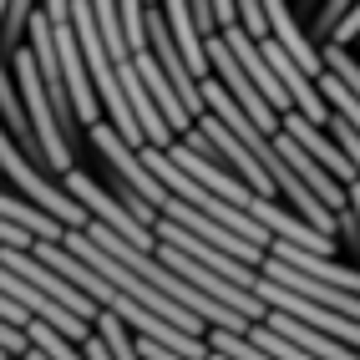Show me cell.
I'll return each instance as SVG.
<instances>
[{"label":"cell","instance_id":"obj_10","mask_svg":"<svg viewBox=\"0 0 360 360\" xmlns=\"http://www.w3.org/2000/svg\"><path fill=\"white\" fill-rule=\"evenodd\" d=\"M330 41H345V46H350V41H360V0L340 15V26H335V36H330Z\"/></svg>","mask_w":360,"mask_h":360},{"label":"cell","instance_id":"obj_6","mask_svg":"<svg viewBox=\"0 0 360 360\" xmlns=\"http://www.w3.org/2000/svg\"><path fill=\"white\" fill-rule=\"evenodd\" d=\"M26 340H31V350L26 355H51V360H71V355H82V345L71 340L66 330H56L51 320H26Z\"/></svg>","mask_w":360,"mask_h":360},{"label":"cell","instance_id":"obj_4","mask_svg":"<svg viewBox=\"0 0 360 360\" xmlns=\"http://www.w3.org/2000/svg\"><path fill=\"white\" fill-rule=\"evenodd\" d=\"M264 320H269L279 335H290V340L309 355V360H350V355H360L355 345H345V340H335V335H325L320 325H309V320H300V315H290V309H279V304H269V315H264Z\"/></svg>","mask_w":360,"mask_h":360},{"label":"cell","instance_id":"obj_8","mask_svg":"<svg viewBox=\"0 0 360 360\" xmlns=\"http://www.w3.org/2000/svg\"><path fill=\"white\" fill-rule=\"evenodd\" d=\"M320 51H325V66H330L335 77H340V82L355 91V97H360V61L350 56V46H345V41H325Z\"/></svg>","mask_w":360,"mask_h":360},{"label":"cell","instance_id":"obj_12","mask_svg":"<svg viewBox=\"0 0 360 360\" xmlns=\"http://www.w3.org/2000/svg\"><path fill=\"white\" fill-rule=\"evenodd\" d=\"M46 15H51L56 26H66L71 20V0H46Z\"/></svg>","mask_w":360,"mask_h":360},{"label":"cell","instance_id":"obj_2","mask_svg":"<svg viewBox=\"0 0 360 360\" xmlns=\"http://www.w3.org/2000/svg\"><path fill=\"white\" fill-rule=\"evenodd\" d=\"M208 66H213V77H219V82L233 91V102L244 107L264 132H279V127H284V117H279V112L269 107V97H264V91L254 86V77L244 71V61L233 56V46L224 41V31H213V36H208Z\"/></svg>","mask_w":360,"mask_h":360},{"label":"cell","instance_id":"obj_7","mask_svg":"<svg viewBox=\"0 0 360 360\" xmlns=\"http://www.w3.org/2000/svg\"><path fill=\"white\" fill-rule=\"evenodd\" d=\"M91 325H97V335L112 345V355H117V360H132V355H137V335H127L132 325L117 315V309H97V320H91Z\"/></svg>","mask_w":360,"mask_h":360},{"label":"cell","instance_id":"obj_9","mask_svg":"<svg viewBox=\"0 0 360 360\" xmlns=\"http://www.w3.org/2000/svg\"><path fill=\"white\" fill-rule=\"evenodd\" d=\"M355 6V0H325V6H320V15H309V20H315V41H330L335 36V26H340V15Z\"/></svg>","mask_w":360,"mask_h":360},{"label":"cell","instance_id":"obj_1","mask_svg":"<svg viewBox=\"0 0 360 360\" xmlns=\"http://www.w3.org/2000/svg\"><path fill=\"white\" fill-rule=\"evenodd\" d=\"M61 183H66V188H71V193H77L86 208H91V219L112 224L122 238H132V244H142V249H158V229H148V224H142V219H137V213H132L122 198L112 193V188H102L91 173H82V167H66Z\"/></svg>","mask_w":360,"mask_h":360},{"label":"cell","instance_id":"obj_11","mask_svg":"<svg viewBox=\"0 0 360 360\" xmlns=\"http://www.w3.org/2000/svg\"><path fill=\"white\" fill-rule=\"evenodd\" d=\"M82 355H86V360H112V345H107L102 335H97V325H91V335L82 340Z\"/></svg>","mask_w":360,"mask_h":360},{"label":"cell","instance_id":"obj_14","mask_svg":"<svg viewBox=\"0 0 360 360\" xmlns=\"http://www.w3.org/2000/svg\"><path fill=\"white\" fill-rule=\"evenodd\" d=\"M6 11H11V0H0V26H6Z\"/></svg>","mask_w":360,"mask_h":360},{"label":"cell","instance_id":"obj_15","mask_svg":"<svg viewBox=\"0 0 360 360\" xmlns=\"http://www.w3.org/2000/svg\"><path fill=\"white\" fill-rule=\"evenodd\" d=\"M6 355H11V350H6V345H0V360H6Z\"/></svg>","mask_w":360,"mask_h":360},{"label":"cell","instance_id":"obj_13","mask_svg":"<svg viewBox=\"0 0 360 360\" xmlns=\"http://www.w3.org/2000/svg\"><path fill=\"white\" fill-rule=\"evenodd\" d=\"M315 6H320V0H300V11H304V15H315Z\"/></svg>","mask_w":360,"mask_h":360},{"label":"cell","instance_id":"obj_3","mask_svg":"<svg viewBox=\"0 0 360 360\" xmlns=\"http://www.w3.org/2000/svg\"><path fill=\"white\" fill-rule=\"evenodd\" d=\"M117 77H122V91H127V102H132V112H137V122H142V132H148V142H158V148H167L178 132H173V122L162 117V107H158V97H153V86L142 82V71H137V61L127 56V61H117Z\"/></svg>","mask_w":360,"mask_h":360},{"label":"cell","instance_id":"obj_5","mask_svg":"<svg viewBox=\"0 0 360 360\" xmlns=\"http://www.w3.org/2000/svg\"><path fill=\"white\" fill-rule=\"evenodd\" d=\"M0 213H6L11 224L31 229L36 238H61V233H66V224L56 219V213H46L36 198H11V193H0Z\"/></svg>","mask_w":360,"mask_h":360}]
</instances>
